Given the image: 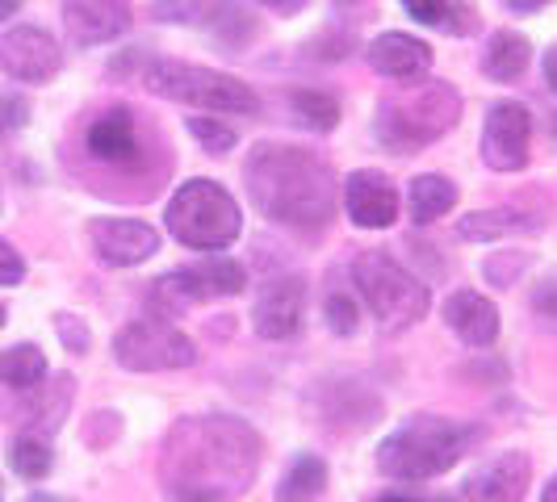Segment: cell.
<instances>
[{"label":"cell","mask_w":557,"mask_h":502,"mask_svg":"<svg viewBox=\"0 0 557 502\" xmlns=\"http://www.w3.org/2000/svg\"><path fill=\"white\" fill-rule=\"evenodd\" d=\"M260 469V440L248 423L231 415L181 418L164 440L160 477L176 490H206L219 499H235L251 486Z\"/></svg>","instance_id":"obj_1"},{"label":"cell","mask_w":557,"mask_h":502,"mask_svg":"<svg viewBox=\"0 0 557 502\" xmlns=\"http://www.w3.org/2000/svg\"><path fill=\"white\" fill-rule=\"evenodd\" d=\"M256 210L289 230H323L335 214V176L327 160L302 147L260 142L244 164Z\"/></svg>","instance_id":"obj_2"},{"label":"cell","mask_w":557,"mask_h":502,"mask_svg":"<svg viewBox=\"0 0 557 502\" xmlns=\"http://www.w3.org/2000/svg\"><path fill=\"white\" fill-rule=\"evenodd\" d=\"M461 122V92L448 80H407L398 92L382 97L373 135L386 151L416 155L428 142L445 139L448 130Z\"/></svg>","instance_id":"obj_3"},{"label":"cell","mask_w":557,"mask_h":502,"mask_svg":"<svg viewBox=\"0 0 557 502\" xmlns=\"http://www.w3.org/2000/svg\"><path fill=\"white\" fill-rule=\"evenodd\" d=\"M474 440V427H461V423L441 415H416L382 440L377 469L398 477V481H428V477L448 474L470 452Z\"/></svg>","instance_id":"obj_4"},{"label":"cell","mask_w":557,"mask_h":502,"mask_svg":"<svg viewBox=\"0 0 557 502\" xmlns=\"http://www.w3.org/2000/svg\"><path fill=\"white\" fill-rule=\"evenodd\" d=\"M352 280L361 289L364 306L373 310V318L386 327V331H407L416 327L419 318L428 314V285L419 277H411L391 251L382 248H364L352 260Z\"/></svg>","instance_id":"obj_5"},{"label":"cell","mask_w":557,"mask_h":502,"mask_svg":"<svg viewBox=\"0 0 557 502\" xmlns=\"http://www.w3.org/2000/svg\"><path fill=\"white\" fill-rule=\"evenodd\" d=\"M168 230L176 235V243L194 251H223L239 239V205L226 193L219 180L197 176L189 185H181L168 201Z\"/></svg>","instance_id":"obj_6"},{"label":"cell","mask_w":557,"mask_h":502,"mask_svg":"<svg viewBox=\"0 0 557 502\" xmlns=\"http://www.w3.org/2000/svg\"><path fill=\"white\" fill-rule=\"evenodd\" d=\"M147 88L164 101L176 105H197V110L214 113H256L260 97L244 80L214 72V67H197V63H176V59H156L147 67Z\"/></svg>","instance_id":"obj_7"},{"label":"cell","mask_w":557,"mask_h":502,"mask_svg":"<svg viewBox=\"0 0 557 502\" xmlns=\"http://www.w3.org/2000/svg\"><path fill=\"white\" fill-rule=\"evenodd\" d=\"M113 361L131 373H168L197 364V348L189 335L164 318H139L113 335Z\"/></svg>","instance_id":"obj_8"},{"label":"cell","mask_w":557,"mask_h":502,"mask_svg":"<svg viewBox=\"0 0 557 502\" xmlns=\"http://www.w3.org/2000/svg\"><path fill=\"white\" fill-rule=\"evenodd\" d=\"M532 142V113L524 101H495L486 110L482 126V160L495 172H520L529 164Z\"/></svg>","instance_id":"obj_9"},{"label":"cell","mask_w":557,"mask_h":502,"mask_svg":"<svg viewBox=\"0 0 557 502\" xmlns=\"http://www.w3.org/2000/svg\"><path fill=\"white\" fill-rule=\"evenodd\" d=\"M63 67L59 42L38 26H13L0 38V72L9 80L47 84Z\"/></svg>","instance_id":"obj_10"},{"label":"cell","mask_w":557,"mask_h":502,"mask_svg":"<svg viewBox=\"0 0 557 502\" xmlns=\"http://www.w3.org/2000/svg\"><path fill=\"white\" fill-rule=\"evenodd\" d=\"M88 239L97 260L110 268H135L160 251V230L139 218H97L88 226Z\"/></svg>","instance_id":"obj_11"},{"label":"cell","mask_w":557,"mask_h":502,"mask_svg":"<svg viewBox=\"0 0 557 502\" xmlns=\"http://www.w3.org/2000/svg\"><path fill=\"white\" fill-rule=\"evenodd\" d=\"M302 310H307V280L277 277L260 285L256 306H251V327L260 339H289L302 327Z\"/></svg>","instance_id":"obj_12"},{"label":"cell","mask_w":557,"mask_h":502,"mask_svg":"<svg viewBox=\"0 0 557 502\" xmlns=\"http://www.w3.org/2000/svg\"><path fill=\"white\" fill-rule=\"evenodd\" d=\"M63 29L76 47H101L131 29L126 0H63Z\"/></svg>","instance_id":"obj_13"},{"label":"cell","mask_w":557,"mask_h":502,"mask_svg":"<svg viewBox=\"0 0 557 502\" xmlns=\"http://www.w3.org/2000/svg\"><path fill=\"white\" fill-rule=\"evenodd\" d=\"M532 465L524 452H499L486 456L474 474L466 477V499L470 502H524Z\"/></svg>","instance_id":"obj_14"},{"label":"cell","mask_w":557,"mask_h":502,"mask_svg":"<svg viewBox=\"0 0 557 502\" xmlns=\"http://www.w3.org/2000/svg\"><path fill=\"white\" fill-rule=\"evenodd\" d=\"M344 205H348V218L364 226V230H386L398 218V193H394L391 180L382 172H373V167L352 172L344 180Z\"/></svg>","instance_id":"obj_15"},{"label":"cell","mask_w":557,"mask_h":502,"mask_svg":"<svg viewBox=\"0 0 557 502\" xmlns=\"http://www.w3.org/2000/svg\"><path fill=\"white\" fill-rule=\"evenodd\" d=\"M88 155L113 167H139L143 142H139V126H135V113L131 110L101 113L88 126Z\"/></svg>","instance_id":"obj_16"},{"label":"cell","mask_w":557,"mask_h":502,"mask_svg":"<svg viewBox=\"0 0 557 502\" xmlns=\"http://www.w3.org/2000/svg\"><path fill=\"white\" fill-rule=\"evenodd\" d=\"M369 67L377 72V76H386V80H419V76H428L432 72V47L428 42H419L416 34H382V38H373L369 42Z\"/></svg>","instance_id":"obj_17"},{"label":"cell","mask_w":557,"mask_h":502,"mask_svg":"<svg viewBox=\"0 0 557 502\" xmlns=\"http://www.w3.org/2000/svg\"><path fill=\"white\" fill-rule=\"evenodd\" d=\"M445 323L461 335L470 348H491L499 339V310L478 289H457L445 302Z\"/></svg>","instance_id":"obj_18"},{"label":"cell","mask_w":557,"mask_h":502,"mask_svg":"<svg viewBox=\"0 0 557 502\" xmlns=\"http://www.w3.org/2000/svg\"><path fill=\"white\" fill-rule=\"evenodd\" d=\"M185 277H189V289H194L197 302L235 298V293H244V285H248L244 264L231 260V255H210V260H201V264H194V268H185Z\"/></svg>","instance_id":"obj_19"},{"label":"cell","mask_w":557,"mask_h":502,"mask_svg":"<svg viewBox=\"0 0 557 502\" xmlns=\"http://www.w3.org/2000/svg\"><path fill=\"white\" fill-rule=\"evenodd\" d=\"M529 59H532L529 38H524V34H516V29H499V34L491 38L486 55H482V72H486L491 80L511 84L529 72Z\"/></svg>","instance_id":"obj_20"},{"label":"cell","mask_w":557,"mask_h":502,"mask_svg":"<svg viewBox=\"0 0 557 502\" xmlns=\"http://www.w3.org/2000/svg\"><path fill=\"white\" fill-rule=\"evenodd\" d=\"M323 486H327V465H323V456L298 452V456L285 465V474H281L277 502H310L323 494Z\"/></svg>","instance_id":"obj_21"},{"label":"cell","mask_w":557,"mask_h":502,"mask_svg":"<svg viewBox=\"0 0 557 502\" xmlns=\"http://www.w3.org/2000/svg\"><path fill=\"white\" fill-rule=\"evenodd\" d=\"M453 205H457V185L445 180V176H436V172L416 176L411 189H407V210H411L416 223H436Z\"/></svg>","instance_id":"obj_22"},{"label":"cell","mask_w":557,"mask_h":502,"mask_svg":"<svg viewBox=\"0 0 557 502\" xmlns=\"http://www.w3.org/2000/svg\"><path fill=\"white\" fill-rule=\"evenodd\" d=\"M47 381V356L34 343H17L0 352V386L9 390H34Z\"/></svg>","instance_id":"obj_23"},{"label":"cell","mask_w":557,"mask_h":502,"mask_svg":"<svg viewBox=\"0 0 557 502\" xmlns=\"http://www.w3.org/2000/svg\"><path fill=\"white\" fill-rule=\"evenodd\" d=\"M194 289H189V277H185V268H176V273H164L160 280H151V289H147V306H151V318H181L185 310L194 306Z\"/></svg>","instance_id":"obj_24"},{"label":"cell","mask_w":557,"mask_h":502,"mask_svg":"<svg viewBox=\"0 0 557 502\" xmlns=\"http://www.w3.org/2000/svg\"><path fill=\"white\" fill-rule=\"evenodd\" d=\"M67 406H72V377L67 373H59L51 386H42V393L29 402V431H38V436H47V431H59V423L67 415Z\"/></svg>","instance_id":"obj_25"},{"label":"cell","mask_w":557,"mask_h":502,"mask_svg":"<svg viewBox=\"0 0 557 502\" xmlns=\"http://www.w3.org/2000/svg\"><path fill=\"white\" fill-rule=\"evenodd\" d=\"M289 110L298 117V126L319 130V135H327V130L339 126V101H335L332 92H319V88H294L289 92Z\"/></svg>","instance_id":"obj_26"},{"label":"cell","mask_w":557,"mask_h":502,"mask_svg":"<svg viewBox=\"0 0 557 502\" xmlns=\"http://www.w3.org/2000/svg\"><path fill=\"white\" fill-rule=\"evenodd\" d=\"M206 26H210V38L223 42L226 51H244L251 42V34H256V17H251L244 4L223 0V4H214V17Z\"/></svg>","instance_id":"obj_27"},{"label":"cell","mask_w":557,"mask_h":502,"mask_svg":"<svg viewBox=\"0 0 557 502\" xmlns=\"http://www.w3.org/2000/svg\"><path fill=\"white\" fill-rule=\"evenodd\" d=\"M9 465H13V474L26 477V481H42V477L51 474V465H55V452L47 444V436L22 431V436L9 444Z\"/></svg>","instance_id":"obj_28"},{"label":"cell","mask_w":557,"mask_h":502,"mask_svg":"<svg viewBox=\"0 0 557 502\" xmlns=\"http://www.w3.org/2000/svg\"><path fill=\"white\" fill-rule=\"evenodd\" d=\"M403 9L416 22L445 29V34H470L474 29V13L461 9V4H453V0H403Z\"/></svg>","instance_id":"obj_29"},{"label":"cell","mask_w":557,"mask_h":502,"mask_svg":"<svg viewBox=\"0 0 557 502\" xmlns=\"http://www.w3.org/2000/svg\"><path fill=\"white\" fill-rule=\"evenodd\" d=\"M516 226H524L511 210H474V214H466L461 223H457V235L461 239H470V243H486V239H499L507 230H516Z\"/></svg>","instance_id":"obj_30"},{"label":"cell","mask_w":557,"mask_h":502,"mask_svg":"<svg viewBox=\"0 0 557 502\" xmlns=\"http://www.w3.org/2000/svg\"><path fill=\"white\" fill-rule=\"evenodd\" d=\"M189 135L201 142V151H210V155H226L239 135H235V126H226L223 117H189Z\"/></svg>","instance_id":"obj_31"},{"label":"cell","mask_w":557,"mask_h":502,"mask_svg":"<svg viewBox=\"0 0 557 502\" xmlns=\"http://www.w3.org/2000/svg\"><path fill=\"white\" fill-rule=\"evenodd\" d=\"M323 318H327V327H332L335 335H357V327H361L357 298H348V293H332V298L323 302Z\"/></svg>","instance_id":"obj_32"},{"label":"cell","mask_w":557,"mask_h":502,"mask_svg":"<svg viewBox=\"0 0 557 502\" xmlns=\"http://www.w3.org/2000/svg\"><path fill=\"white\" fill-rule=\"evenodd\" d=\"M29 117V105L13 92H0V139H9L13 130H22Z\"/></svg>","instance_id":"obj_33"},{"label":"cell","mask_w":557,"mask_h":502,"mask_svg":"<svg viewBox=\"0 0 557 502\" xmlns=\"http://www.w3.org/2000/svg\"><path fill=\"white\" fill-rule=\"evenodd\" d=\"M55 331H59V339H63V348H67V352H76V356L88 352V327H84L76 314H55Z\"/></svg>","instance_id":"obj_34"},{"label":"cell","mask_w":557,"mask_h":502,"mask_svg":"<svg viewBox=\"0 0 557 502\" xmlns=\"http://www.w3.org/2000/svg\"><path fill=\"white\" fill-rule=\"evenodd\" d=\"M22 277H26V260H22V251L0 239V285H22Z\"/></svg>","instance_id":"obj_35"},{"label":"cell","mask_w":557,"mask_h":502,"mask_svg":"<svg viewBox=\"0 0 557 502\" xmlns=\"http://www.w3.org/2000/svg\"><path fill=\"white\" fill-rule=\"evenodd\" d=\"M532 306H536V314H541L545 323H557V277H549L545 285H541V289H536Z\"/></svg>","instance_id":"obj_36"},{"label":"cell","mask_w":557,"mask_h":502,"mask_svg":"<svg viewBox=\"0 0 557 502\" xmlns=\"http://www.w3.org/2000/svg\"><path fill=\"white\" fill-rule=\"evenodd\" d=\"M264 9H273V13H281V17H289V13H302L310 0H260Z\"/></svg>","instance_id":"obj_37"},{"label":"cell","mask_w":557,"mask_h":502,"mask_svg":"<svg viewBox=\"0 0 557 502\" xmlns=\"http://www.w3.org/2000/svg\"><path fill=\"white\" fill-rule=\"evenodd\" d=\"M503 4H507L511 13H524V17H529V13H541V9H549L554 0H503Z\"/></svg>","instance_id":"obj_38"},{"label":"cell","mask_w":557,"mask_h":502,"mask_svg":"<svg viewBox=\"0 0 557 502\" xmlns=\"http://www.w3.org/2000/svg\"><path fill=\"white\" fill-rule=\"evenodd\" d=\"M172 502H226V499H219V494H206V490H176V494H172Z\"/></svg>","instance_id":"obj_39"},{"label":"cell","mask_w":557,"mask_h":502,"mask_svg":"<svg viewBox=\"0 0 557 502\" xmlns=\"http://www.w3.org/2000/svg\"><path fill=\"white\" fill-rule=\"evenodd\" d=\"M545 84L557 92V47H549V51H545Z\"/></svg>","instance_id":"obj_40"},{"label":"cell","mask_w":557,"mask_h":502,"mask_svg":"<svg viewBox=\"0 0 557 502\" xmlns=\"http://www.w3.org/2000/svg\"><path fill=\"white\" fill-rule=\"evenodd\" d=\"M17 9H22V0H0V26H4V22H9Z\"/></svg>","instance_id":"obj_41"},{"label":"cell","mask_w":557,"mask_h":502,"mask_svg":"<svg viewBox=\"0 0 557 502\" xmlns=\"http://www.w3.org/2000/svg\"><path fill=\"white\" fill-rule=\"evenodd\" d=\"M541 502H557V474L545 481V490H541Z\"/></svg>","instance_id":"obj_42"},{"label":"cell","mask_w":557,"mask_h":502,"mask_svg":"<svg viewBox=\"0 0 557 502\" xmlns=\"http://www.w3.org/2000/svg\"><path fill=\"white\" fill-rule=\"evenodd\" d=\"M369 502H416L411 494H377V499H369Z\"/></svg>","instance_id":"obj_43"},{"label":"cell","mask_w":557,"mask_h":502,"mask_svg":"<svg viewBox=\"0 0 557 502\" xmlns=\"http://www.w3.org/2000/svg\"><path fill=\"white\" fill-rule=\"evenodd\" d=\"M26 502H67V499H59V494H42V490H38V494H29Z\"/></svg>","instance_id":"obj_44"},{"label":"cell","mask_w":557,"mask_h":502,"mask_svg":"<svg viewBox=\"0 0 557 502\" xmlns=\"http://www.w3.org/2000/svg\"><path fill=\"white\" fill-rule=\"evenodd\" d=\"M339 9H352V4H364V0H335Z\"/></svg>","instance_id":"obj_45"},{"label":"cell","mask_w":557,"mask_h":502,"mask_svg":"<svg viewBox=\"0 0 557 502\" xmlns=\"http://www.w3.org/2000/svg\"><path fill=\"white\" fill-rule=\"evenodd\" d=\"M0 327H4V306H0Z\"/></svg>","instance_id":"obj_46"},{"label":"cell","mask_w":557,"mask_h":502,"mask_svg":"<svg viewBox=\"0 0 557 502\" xmlns=\"http://www.w3.org/2000/svg\"><path fill=\"white\" fill-rule=\"evenodd\" d=\"M0 499H4V486H0Z\"/></svg>","instance_id":"obj_47"},{"label":"cell","mask_w":557,"mask_h":502,"mask_svg":"<svg viewBox=\"0 0 557 502\" xmlns=\"http://www.w3.org/2000/svg\"><path fill=\"white\" fill-rule=\"evenodd\" d=\"M436 502H453V499H436Z\"/></svg>","instance_id":"obj_48"}]
</instances>
